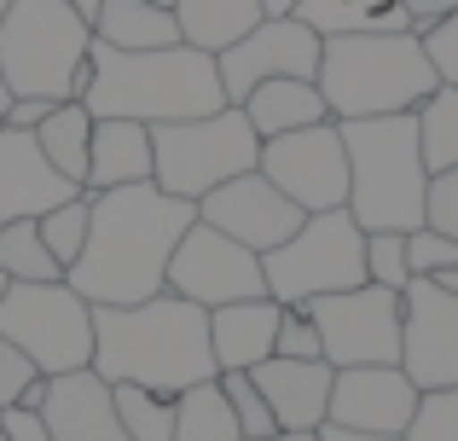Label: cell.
<instances>
[{"mask_svg": "<svg viewBox=\"0 0 458 441\" xmlns=\"http://www.w3.org/2000/svg\"><path fill=\"white\" fill-rule=\"evenodd\" d=\"M198 221L191 198L163 192L157 181L93 192V226L76 267L64 273L70 291H81L93 308H128L168 291V256L180 233Z\"/></svg>", "mask_w": 458, "mask_h": 441, "instance_id": "cell-1", "label": "cell"}, {"mask_svg": "<svg viewBox=\"0 0 458 441\" xmlns=\"http://www.w3.org/2000/svg\"><path fill=\"white\" fill-rule=\"evenodd\" d=\"M93 372L105 384H146L157 395L215 377L209 308L174 291L128 308H93Z\"/></svg>", "mask_w": 458, "mask_h": 441, "instance_id": "cell-2", "label": "cell"}, {"mask_svg": "<svg viewBox=\"0 0 458 441\" xmlns=\"http://www.w3.org/2000/svg\"><path fill=\"white\" fill-rule=\"evenodd\" d=\"M93 81L81 93L93 116H128V123H186V116H209L226 105L221 70L209 53L174 41V47H146V53H123V47L93 41Z\"/></svg>", "mask_w": 458, "mask_h": 441, "instance_id": "cell-3", "label": "cell"}, {"mask_svg": "<svg viewBox=\"0 0 458 441\" xmlns=\"http://www.w3.org/2000/svg\"><path fill=\"white\" fill-rule=\"evenodd\" d=\"M348 216L360 233H418L429 198V163L418 151V116H348Z\"/></svg>", "mask_w": 458, "mask_h": 441, "instance_id": "cell-4", "label": "cell"}, {"mask_svg": "<svg viewBox=\"0 0 458 441\" xmlns=\"http://www.w3.org/2000/svg\"><path fill=\"white\" fill-rule=\"evenodd\" d=\"M313 81H319V93H325L331 123L418 111V105L441 88L424 41H418V35H383V30L331 35L325 53H319V76Z\"/></svg>", "mask_w": 458, "mask_h": 441, "instance_id": "cell-5", "label": "cell"}, {"mask_svg": "<svg viewBox=\"0 0 458 441\" xmlns=\"http://www.w3.org/2000/svg\"><path fill=\"white\" fill-rule=\"evenodd\" d=\"M93 23L64 0H12L0 18V76L12 99H81L93 81Z\"/></svg>", "mask_w": 458, "mask_h": 441, "instance_id": "cell-6", "label": "cell"}, {"mask_svg": "<svg viewBox=\"0 0 458 441\" xmlns=\"http://www.w3.org/2000/svg\"><path fill=\"white\" fill-rule=\"evenodd\" d=\"M261 163V134L238 105H221L209 116L151 128V181L174 198H209L215 186L238 181Z\"/></svg>", "mask_w": 458, "mask_h": 441, "instance_id": "cell-7", "label": "cell"}, {"mask_svg": "<svg viewBox=\"0 0 458 441\" xmlns=\"http://www.w3.org/2000/svg\"><path fill=\"white\" fill-rule=\"evenodd\" d=\"M261 273H267V296L284 308H308L313 296L354 291V284H366V233L348 209H319L261 256Z\"/></svg>", "mask_w": 458, "mask_h": 441, "instance_id": "cell-8", "label": "cell"}, {"mask_svg": "<svg viewBox=\"0 0 458 441\" xmlns=\"http://www.w3.org/2000/svg\"><path fill=\"white\" fill-rule=\"evenodd\" d=\"M0 337L18 343L41 377L93 366V302L70 291V279L6 284L0 296Z\"/></svg>", "mask_w": 458, "mask_h": 441, "instance_id": "cell-9", "label": "cell"}, {"mask_svg": "<svg viewBox=\"0 0 458 441\" xmlns=\"http://www.w3.org/2000/svg\"><path fill=\"white\" fill-rule=\"evenodd\" d=\"M308 314L336 372L343 366H401V291L354 284V291L313 296Z\"/></svg>", "mask_w": 458, "mask_h": 441, "instance_id": "cell-10", "label": "cell"}, {"mask_svg": "<svg viewBox=\"0 0 458 441\" xmlns=\"http://www.w3.org/2000/svg\"><path fill=\"white\" fill-rule=\"evenodd\" d=\"M261 174L291 198L302 216L319 209H348V146L336 123H313L296 134H273L261 140Z\"/></svg>", "mask_w": 458, "mask_h": 441, "instance_id": "cell-11", "label": "cell"}, {"mask_svg": "<svg viewBox=\"0 0 458 441\" xmlns=\"http://www.w3.org/2000/svg\"><path fill=\"white\" fill-rule=\"evenodd\" d=\"M168 291L198 302V308H226V302L267 296V273H261L256 250H244L238 238L215 233L209 221H191L186 233H180L174 256H168Z\"/></svg>", "mask_w": 458, "mask_h": 441, "instance_id": "cell-12", "label": "cell"}, {"mask_svg": "<svg viewBox=\"0 0 458 441\" xmlns=\"http://www.w3.org/2000/svg\"><path fill=\"white\" fill-rule=\"evenodd\" d=\"M319 53H325V41L302 18H261L244 41L215 53L226 105H244L250 88H261V81H273V76H308L313 81L319 76Z\"/></svg>", "mask_w": 458, "mask_h": 441, "instance_id": "cell-13", "label": "cell"}, {"mask_svg": "<svg viewBox=\"0 0 458 441\" xmlns=\"http://www.w3.org/2000/svg\"><path fill=\"white\" fill-rule=\"evenodd\" d=\"M401 372L418 389H458V296L436 279L401 291Z\"/></svg>", "mask_w": 458, "mask_h": 441, "instance_id": "cell-14", "label": "cell"}, {"mask_svg": "<svg viewBox=\"0 0 458 441\" xmlns=\"http://www.w3.org/2000/svg\"><path fill=\"white\" fill-rule=\"evenodd\" d=\"M198 221H209L215 233L238 238V244L256 250V256H267V250L284 244V238H291L308 216L261 169H250V174H238V181L215 186L209 198H198Z\"/></svg>", "mask_w": 458, "mask_h": 441, "instance_id": "cell-15", "label": "cell"}, {"mask_svg": "<svg viewBox=\"0 0 458 441\" xmlns=\"http://www.w3.org/2000/svg\"><path fill=\"white\" fill-rule=\"evenodd\" d=\"M418 395L424 389L401 366H343L331 377V412H325V424L371 430V436H406Z\"/></svg>", "mask_w": 458, "mask_h": 441, "instance_id": "cell-16", "label": "cell"}, {"mask_svg": "<svg viewBox=\"0 0 458 441\" xmlns=\"http://www.w3.org/2000/svg\"><path fill=\"white\" fill-rule=\"evenodd\" d=\"M76 192L81 186L47 163L35 128H0V221H35Z\"/></svg>", "mask_w": 458, "mask_h": 441, "instance_id": "cell-17", "label": "cell"}, {"mask_svg": "<svg viewBox=\"0 0 458 441\" xmlns=\"http://www.w3.org/2000/svg\"><path fill=\"white\" fill-rule=\"evenodd\" d=\"M41 419L53 441H128L123 419H116V401H111V384L93 366L47 377Z\"/></svg>", "mask_w": 458, "mask_h": 441, "instance_id": "cell-18", "label": "cell"}, {"mask_svg": "<svg viewBox=\"0 0 458 441\" xmlns=\"http://www.w3.org/2000/svg\"><path fill=\"white\" fill-rule=\"evenodd\" d=\"M256 389L267 395V412L279 430H319L325 412H331V360H284V354H267L261 366H250Z\"/></svg>", "mask_w": 458, "mask_h": 441, "instance_id": "cell-19", "label": "cell"}, {"mask_svg": "<svg viewBox=\"0 0 458 441\" xmlns=\"http://www.w3.org/2000/svg\"><path fill=\"white\" fill-rule=\"evenodd\" d=\"M279 319H284V302H273V296L209 308L215 372H250V366H261L273 354V343H279Z\"/></svg>", "mask_w": 458, "mask_h": 441, "instance_id": "cell-20", "label": "cell"}, {"mask_svg": "<svg viewBox=\"0 0 458 441\" xmlns=\"http://www.w3.org/2000/svg\"><path fill=\"white\" fill-rule=\"evenodd\" d=\"M140 181H151V128L128 123V116H93L81 192H111V186H140Z\"/></svg>", "mask_w": 458, "mask_h": 441, "instance_id": "cell-21", "label": "cell"}, {"mask_svg": "<svg viewBox=\"0 0 458 441\" xmlns=\"http://www.w3.org/2000/svg\"><path fill=\"white\" fill-rule=\"evenodd\" d=\"M238 111L250 116V128H256L261 140L296 134V128H313V123H331L319 81H308V76H273V81H261V88H250V99L238 105Z\"/></svg>", "mask_w": 458, "mask_h": 441, "instance_id": "cell-22", "label": "cell"}, {"mask_svg": "<svg viewBox=\"0 0 458 441\" xmlns=\"http://www.w3.org/2000/svg\"><path fill=\"white\" fill-rule=\"evenodd\" d=\"M174 23L180 41L215 58L261 23V0H174Z\"/></svg>", "mask_w": 458, "mask_h": 441, "instance_id": "cell-23", "label": "cell"}, {"mask_svg": "<svg viewBox=\"0 0 458 441\" xmlns=\"http://www.w3.org/2000/svg\"><path fill=\"white\" fill-rule=\"evenodd\" d=\"M93 41L123 47V53H146V47H174L180 23H174V12L151 6V0H99V12H93Z\"/></svg>", "mask_w": 458, "mask_h": 441, "instance_id": "cell-24", "label": "cell"}, {"mask_svg": "<svg viewBox=\"0 0 458 441\" xmlns=\"http://www.w3.org/2000/svg\"><path fill=\"white\" fill-rule=\"evenodd\" d=\"M35 140H41L47 163H53L64 181L88 186V146H93V111L81 99H64L35 123Z\"/></svg>", "mask_w": 458, "mask_h": 441, "instance_id": "cell-25", "label": "cell"}, {"mask_svg": "<svg viewBox=\"0 0 458 441\" xmlns=\"http://www.w3.org/2000/svg\"><path fill=\"white\" fill-rule=\"evenodd\" d=\"M174 441H244L221 377H203L174 395Z\"/></svg>", "mask_w": 458, "mask_h": 441, "instance_id": "cell-26", "label": "cell"}, {"mask_svg": "<svg viewBox=\"0 0 458 441\" xmlns=\"http://www.w3.org/2000/svg\"><path fill=\"white\" fill-rule=\"evenodd\" d=\"M0 273H6L12 284L64 279V267H58L53 250L41 244V226L35 221H0Z\"/></svg>", "mask_w": 458, "mask_h": 441, "instance_id": "cell-27", "label": "cell"}, {"mask_svg": "<svg viewBox=\"0 0 458 441\" xmlns=\"http://www.w3.org/2000/svg\"><path fill=\"white\" fill-rule=\"evenodd\" d=\"M412 116H418V151H424L429 174L453 169L458 163V88H436Z\"/></svg>", "mask_w": 458, "mask_h": 441, "instance_id": "cell-28", "label": "cell"}, {"mask_svg": "<svg viewBox=\"0 0 458 441\" xmlns=\"http://www.w3.org/2000/svg\"><path fill=\"white\" fill-rule=\"evenodd\" d=\"M111 401L128 441H174V395H157L146 384H111Z\"/></svg>", "mask_w": 458, "mask_h": 441, "instance_id": "cell-29", "label": "cell"}, {"mask_svg": "<svg viewBox=\"0 0 458 441\" xmlns=\"http://www.w3.org/2000/svg\"><path fill=\"white\" fill-rule=\"evenodd\" d=\"M35 226H41V244L53 250V261L70 273V267H76V256H81V244H88V226H93V192L64 198L58 209L35 216Z\"/></svg>", "mask_w": 458, "mask_h": 441, "instance_id": "cell-30", "label": "cell"}, {"mask_svg": "<svg viewBox=\"0 0 458 441\" xmlns=\"http://www.w3.org/2000/svg\"><path fill=\"white\" fill-rule=\"evenodd\" d=\"M389 6V0H302L296 6V18L308 23L319 41H331V35H360L377 23V12Z\"/></svg>", "mask_w": 458, "mask_h": 441, "instance_id": "cell-31", "label": "cell"}, {"mask_svg": "<svg viewBox=\"0 0 458 441\" xmlns=\"http://www.w3.org/2000/svg\"><path fill=\"white\" fill-rule=\"evenodd\" d=\"M47 377L35 372V360L18 349V343L0 337V407H41Z\"/></svg>", "mask_w": 458, "mask_h": 441, "instance_id": "cell-32", "label": "cell"}, {"mask_svg": "<svg viewBox=\"0 0 458 441\" xmlns=\"http://www.w3.org/2000/svg\"><path fill=\"white\" fill-rule=\"evenodd\" d=\"M401 441H458V389H424Z\"/></svg>", "mask_w": 458, "mask_h": 441, "instance_id": "cell-33", "label": "cell"}, {"mask_svg": "<svg viewBox=\"0 0 458 441\" xmlns=\"http://www.w3.org/2000/svg\"><path fill=\"white\" fill-rule=\"evenodd\" d=\"M366 284H383V291H406L412 284L406 233H366Z\"/></svg>", "mask_w": 458, "mask_h": 441, "instance_id": "cell-34", "label": "cell"}, {"mask_svg": "<svg viewBox=\"0 0 458 441\" xmlns=\"http://www.w3.org/2000/svg\"><path fill=\"white\" fill-rule=\"evenodd\" d=\"M215 377H221L226 401H233V419H238V430H244V441L279 430V424H273V412H267V395L256 389V377H250V372H215Z\"/></svg>", "mask_w": 458, "mask_h": 441, "instance_id": "cell-35", "label": "cell"}, {"mask_svg": "<svg viewBox=\"0 0 458 441\" xmlns=\"http://www.w3.org/2000/svg\"><path fill=\"white\" fill-rule=\"evenodd\" d=\"M453 261H458V238L436 233V226L406 233V267H412V279H436V273H447Z\"/></svg>", "mask_w": 458, "mask_h": 441, "instance_id": "cell-36", "label": "cell"}, {"mask_svg": "<svg viewBox=\"0 0 458 441\" xmlns=\"http://www.w3.org/2000/svg\"><path fill=\"white\" fill-rule=\"evenodd\" d=\"M273 354H284V360H325V349H319V326H313L308 308H284Z\"/></svg>", "mask_w": 458, "mask_h": 441, "instance_id": "cell-37", "label": "cell"}, {"mask_svg": "<svg viewBox=\"0 0 458 441\" xmlns=\"http://www.w3.org/2000/svg\"><path fill=\"white\" fill-rule=\"evenodd\" d=\"M424 226L458 238V163L441 174H429V198H424Z\"/></svg>", "mask_w": 458, "mask_h": 441, "instance_id": "cell-38", "label": "cell"}, {"mask_svg": "<svg viewBox=\"0 0 458 441\" xmlns=\"http://www.w3.org/2000/svg\"><path fill=\"white\" fill-rule=\"evenodd\" d=\"M424 53H429V64H436V81H441V88H458V12L424 35Z\"/></svg>", "mask_w": 458, "mask_h": 441, "instance_id": "cell-39", "label": "cell"}, {"mask_svg": "<svg viewBox=\"0 0 458 441\" xmlns=\"http://www.w3.org/2000/svg\"><path fill=\"white\" fill-rule=\"evenodd\" d=\"M0 436L6 441H53L41 407H0Z\"/></svg>", "mask_w": 458, "mask_h": 441, "instance_id": "cell-40", "label": "cell"}, {"mask_svg": "<svg viewBox=\"0 0 458 441\" xmlns=\"http://www.w3.org/2000/svg\"><path fill=\"white\" fill-rule=\"evenodd\" d=\"M406 6V30L418 35V41H424L429 30H436V23H447L453 12H458V0H401Z\"/></svg>", "mask_w": 458, "mask_h": 441, "instance_id": "cell-41", "label": "cell"}, {"mask_svg": "<svg viewBox=\"0 0 458 441\" xmlns=\"http://www.w3.org/2000/svg\"><path fill=\"white\" fill-rule=\"evenodd\" d=\"M47 111H53V99H12L6 105V128H35Z\"/></svg>", "mask_w": 458, "mask_h": 441, "instance_id": "cell-42", "label": "cell"}, {"mask_svg": "<svg viewBox=\"0 0 458 441\" xmlns=\"http://www.w3.org/2000/svg\"><path fill=\"white\" fill-rule=\"evenodd\" d=\"M319 441H401V436H371V430H343V424H319Z\"/></svg>", "mask_w": 458, "mask_h": 441, "instance_id": "cell-43", "label": "cell"}, {"mask_svg": "<svg viewBox=\"0 0 458 441\" xmlns=\"http://www.w3.org/2000/svg\"><path fill=\"white\" fill-rule=\"evenodd\" d=\"M302 0H261V18H296Z\"/></svg>", "mask_w": 458, "mask_h": 441, "instance_id": "cell-44", "label": "cell"}, {"mask_svg": "<svg viewBox=\"0 0 458 441\" xmlns=\"http://www.w3.org/2000/svg\"><path fill=\"white\" fill-rule=\"evenodd\" d=\"M250 441H319V430H273V436H250Z\"/></svg>", "mask_w": 458, "mask_h": 441, "instance_id": "cell-45", "label": "cell"}, {"mask_svg": "<svg viewBox=\"0 0 458 441\" xmlns=\"http://www.w3.org/2000/svg\"><path fill=\"white\" fill-rule=\"evenodd\" d=\"M436 284H441V291H453V296H458V261H453L447 273H436Z\"/></svg>", "mask_w": 458, "mask_h": 441, "instance_id": "cell-46", "label": "cell"}, {"mask_svg": "<svg viewBox=\"0 0 458 441\" xmlns=\"http://www.w3.org/2000/svg\"><path fill=\"white\" fill-rule=\"evenodd\" d=\"M64 6H76V12H81V18H88V23H93V12H99V0H64Z\"/></svg>", "mask_w": 458, "mask_h": 441, "instance_id": "cell-47", "label": "cell"}, {"mask_svg": "<svg viewBox=\"0 0 458 441\" xmlns=\"http://www.w3.org/2000/svg\"><path fill=\"white\" fill-rule=\"evenodd\" d=\"M6 105H12V93H6V76H0V111H6Z\"/></svg>", "mask_w": 458, "mask_h": 441, "instance_id": "cell-48", "label": "cell"}, {"mask_svg": "<svg viewBox=\"0 0 458 441\" xmlns=\"http://www.w3.org/2000/svg\"><path fill=\"white\" fill-rule=\"evenodd\" d=\"M151 6H163V12H174V0H151Z\"/></svg>", "mask_w": 458, "mask_h": 441, "instance_id": "cell-49", "label": "cell"}, {"mask_svg": "<svg viewBox=\"0 0 458 441\" xmlns=\"http://www.w3.org/2000/svg\"><path fill=\"white\" fill-rule=\"evenodd\" d=\"M6 284H12V279H6V273H0V296H6Z\"/></svg>", "mask_w": 458, "mask_h": 441, "instance_id": "cell-50", "label": "cell"}, {"mask_svg": "<svg viewBox=\"0 0 458 441\" xmlns=\"http://www.w3.org/2000/svg\"><path fill=\"white\" fill-rule=\"evenodd\" d=\"M6 6H12V0H0V18H6Z\"/></svg>", "mask_w": 458, "mask_h": 441, "instance_id": "cell-51", "label": "cell"}, {"mask_svg": "<svg viewBox=\"0 0 458 441\" xmlns=\"http://www.w3.org/2000/svg\"><path fill=\"white\" fill-rule=\"evenodd\" d=\"M0 128H6V111H0Z\"/></svg>", "mask_w": 458, "mask_h": 441, "instance_id": "cell-52", "label": "cell"}, {"mask_svg": "<svg viewBox=\"0 0 458 441\" xmlns=\"http://www.w3.org/2000/svg\"><path fill=\"white\" fill-rule=\"evenodd\" d=\"M0 441H6V436H0Z\"/></svg>", "mask_w": 458, "mask_h": 441, "instance_id": "cell-53", "label": "cell"}]
</instances>
